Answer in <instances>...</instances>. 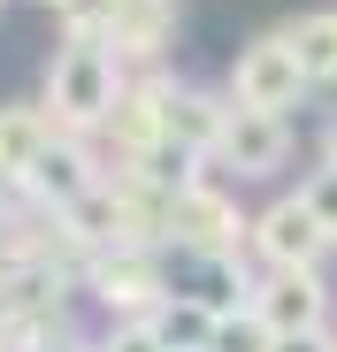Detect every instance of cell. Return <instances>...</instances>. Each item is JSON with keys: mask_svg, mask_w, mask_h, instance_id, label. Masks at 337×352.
Returning <instances> with one entry per match:
<instances>
[{"mask_svg": "<svg viewBox=\"0 0 337 352\" xmlns=\"http://www.w3.org/2000/svg\"><path fill=\"white\" fill-rule=\"evenodd\" d=\"M222 92H230L238 115H284V123H292V107H299L314 85H307V69H299V54H292L284 31H253V38L230 46Z\"/></svg>", "mask_w": 337, "mask_h": 352, "instance_id": "obj_3", "label": "cell"}, {"mask_svg": "<svg viewBox=\"0 0 337 352\" xmlns=\"http://www.w3.org/2000/svg\"><path fill=\"white\" fill-rule=\"evenodd\" d=\"M177 31H184V0H107V16H100V38L116 46L123 77H153L177 46Z\"/></svg>", "mask_w": 337, "mask_h": 352, "instance_id": "obj_7", "label": "cell"}, {"mask_svg": "<svg viewBox=\"0 0 337 352\" xmlns=\"http://www.w3.org/2000/svg\"><path fill=\"white\" fill-rule=\"evenodd\" d=\"M100 352H161L146 322H116V329H100Z\"/></svg>", "mask_w": 337, "mask_h": 352, "instance_id": "obj_13", "label": "cell"}, {"mask_svg": "<svg viewBox=\"0 0 337 352\" xmlns=\"http://www.w3.org/2000/svg\"><path fill=\"white\" fill-rule=\"evenodd\" d=\"M292 153H299V131L284 123V115H230L207 176H222L230 192L238 184H276V176L292 168Z\"/></svg>", "mask_w": 337, "mask_h": 352, "instance_id": "obj_6", "label": "cell"}, {"mask_svg": "<svg viewBox=\"0 0 337 352\" xmlns=\"http://www.w3.org/2000/svg\"><path fill=\"white\" fill-rule=\"evenodd\" d=\"M299 199L329 222V238H337V168H307V176H299Z\"/></svg>", "mask_w": 337, "mask_h": 352, "instance_id": "obj_12", "label": "cell"}, {"mask_svg": "<svg viewBox=\"0 0 337 352\" xmlns=\"http://www.w3.org/2000/svg\"><path fill=\"white\" fill-rule=\"evenodd\" d=\"M276 352H337V329H314V337H276Z\"/></svg>", "mask_w": 337, "mask_h": 352, "instance_id": "obj_14", "label": "cell"}, {"mask_svg": "<svg viewBox=\"0 0 337 352\" xmlns=\"http://www.w3.org/2000/svg\"><path fill=\"white\" fill-rule=\"evenodd\" d=\"M314 153H322V168H337V115L322 123V138H314Z\"/></svg>", "mask_w": 337, "mask_h": 352, "instance_id": "obj_15", "label": "cell"}, {"mask_svg": "<svg viewBox=\"0 0 337 352\" xmlns=\"http://www.w3.org/2000/svg\"><path fill=\"white\" fill-rule=\"evenodd\" d=\"M246 307L268 322V337H314V329H329L337 291H329L322 268H268V276H253Z\"/></svg>", "mask_w": 337, "mask_h": 352, "instance_id": "obj_8", "label": "cell"}, {"mask_svg": "<svg viewBox=\"0 0 337 352\" xmlns=\"http://www.w3.org/2000/svg\"><path fill=\"white\" fill-rule=\"evenodd\" d=\"M146 329H153V344H161V352H215L222 314H215V307H199V299H184V291H168V299L146 314Z\"/></svg>", "mask_w": 337, "mask_h": 352, "instance_id": "obj_9", "label": "cell"}, {"mask_svg": "<svg viewBox=\"0 0 337 352\" xmlns=\"http://www.w3.org/2000/svg\"><path fill=\"white\" fill-rule=\"evenodd\" d=\"M253 238V214L238 207V192L222 176H192V184L168 192V230H161V253H184V261H246Z\"/></svg>", "mask_w": 337, "mask_h": 352, "instance_id": "obj_2", "label": "cell"}, {"mask_svg": "<svg viewBox=\"0 0 337 352\" xmlns=\"http://www.w3.org/2000/svg\"><path fill=\"white\" fill-rule=\"evenodd\" d=\"M77 291L116 322H146L161 299H168V253H92L77 268Z\"/></svg>", "mask_w": 337, "mask_h": 352, "instance_id": "obj_5", "label": "cell"}, {"mask_svg": "<svg viewBox=\"0 0 337 352\" xmlns=\"http://www.w3.org/2000/svg\"><path fill=\"white\" fill-rule=\"evenodd\" d=\"M123 62L116 46H107L100 31H62L46 46V69H39V107L54 115V131L62 138H100L107 115H116L123 100Z\"/></svg>", "mask_w": 337, "mask_h": 352, "instance_id": "obj_1", "label": "cell"}, {"mask_svg": "<svg viewBox=\"0 0 337 352\" xmlns=\"http://www.w3.org/2000/svg\"><path fill=\"white\" fill-rule=\"evenodd\" d=\"M292 38V54H299V69H307V85L322 92V85H337V8H299L292 23H276Z\"/></svg>", "mask_w": 337, "mask_h": 352, "instance_id": "obj_10", "label": "cell"}, {"mask_svg": "<svg viewBox=\"0 0 337 352\" xmlns=\"http://www.w3.org/2000/svg\"><path fill=\"white\" fill-rule=\"evenodd\" d=\"M54 352H100V329H77V337H62Z\"/></svg>", "mask_w": 337, "mask_h": 352, "instance_id": "obj_16", "label": "cell"}, {"mask_svg": "<svg viewBox=\"0 0 337 352\" xmlns=\"http://www.w3.org/2000/svg\"><path fill=\"white\" fill-rule=\"evenodd\" d=\"M215 352H276V337H268V322H261L253 307H238V314H222Z\"/></svg>", "mask_w": 337, "mask_h": 352, "instance_id": "obj_11", "label": "cell"}, {"mask_svg": "<svg viewBox=\"0 0 337 352\" xmlns=\"http://www.w3.org/2000/svg\"><path fill=\"white\" fill-rule=\"evenodd\" d=\"M337 238L329 222L299 199V192H276L268 207H253V238H246V261L268 276V268H329Z\"/></svg>", "mask_w": 337, "mask_h": 352, "instance_id": "obj_4", "label": "cell"}]
</instances>
